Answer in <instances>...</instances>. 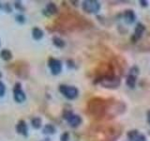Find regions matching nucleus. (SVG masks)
<instances>
[{"label":"nucleus","mask_w":150,"mask_h":141,"mask_svg":"<svg viewBox=\"0 0 150 141\" xmlns=\"http://www.w3.org/2000/svg\"><path fill=\"white\" fill-rule=\"evenodd\" d=\"M59 91L61 94H63L69 100H74L78 97L79 90L77 88L73 86H67V85H61L59 87Z\"/></svg>","instance_id":"obj_1"},{"label":"nucleus","mask_w":150,"mask_h":141,"mask_svg":"<svg viewBox=\"0 0 150 141\" xmlns=\"http://www.w3.org/2000/svg\"><path fill=\"white\" fill-rule=\"evenodd\" d=\"M13 99L14 101L18 103H22L25 101L26 99V95L25 91L23 90L22 88V85L21 83L17 82L15 84V86H14V88H13Z\"/></svg>","instance_id":"obj_2"},{"label":"nucleus","mask_w":150,"mask_h":141,"mask_svg":"<svg viewBox=\"0 0 150 141\" xmlns=\"http://www.w3.org/2000/svg\"><path fill=\"white\" fill-rule=\"evenodd\" d=\"M64 119L67 120L68 123L71 127H73V128L78 127L82 123V118L78 115L73 114V113L70 111H67L64 113Z\"/></svg>","instance_id":"obj_3"},{"label":"nucleus","mask_w":150,"mask_h":141,"mask_svg":"<svg viewBox=\"0 0 150 141\" xmlns=\"http://www.w3.org/2000/svg\"><path fill=\"white\" fill-rule=\"evenodd\" d=\"M83 9L88 13H96L100 9V4L94 0H87L83 2Z\"/></svg>","instance_id":"obj_4"},{"label":"nucleus","mask_w":150,"mask_h":141,"mask_svg":"<svg viewBox=\"0 0 150 141\" xmlns=\"http://www.w3.org/2000/svg\"><path fill=\"white\" fill-rule=\"evenodd\" d=\"M89 111H90L93 115L98 116L100 114L103 112L104 110V106H103V103H98V99H94V100H91L90 103H89Z\"/></svg>","instance_id":"obj_5"},{"label":"nucleus","mask_w":150,"mask_h":141,"mask_svg":"<svg viewBox=\"0 0 150 141\" xmlns=\"http://www.w3.org/2000/svg\"><path fill=\"white\" fill-rule=\"evenodd\" d=\"M48 66L51 70L52 74L54 75H57L61 73L62 70V63L59 59H56L54 58H51L48 60Z\"/></svg>","instance_id":"obj_6"},{"label":"nucleus","mask_w":150,"mask_h":141,"mask_svg":"<svg viewBox=\"0 0 150 141\" xmlns=\"http://www.w3.org/2000/svg\"><path fill=\"white\" fill-rule=\"evenodd\" d=\"M16 132L18 134H20L23 136H27L28 135V127L27 124L25 120H19V122L16 125Z\"/></svg>","instance_id":"obj_7"},{"label":"nucleus","mask_w":150,"mask_h":141,"mask_svg":"<svg viewBox=\"0 0 150 141\" xmlns=\"http://www.w3.org/2000/svg\"><path fill=\"white\" fill-rule=\"evenodd\" d=\"M15 65L16 69L14 70V72H15V73L18 75V76H22V77H26V75L25 74V73H28V68L25 69V67H27V65L25 63H14Z\"/></svg>","instance_id":"obj_8"},{"label":"nucleus","mask_w":150,"mask_h":141,"mask_svg":"<svg viewBox=\"0 0 150 141\" xmlns=\"http://www.w3.org/2000/svg\"><path fill=\"white\" fill-rule=\"evenodd\" d=\"M45 11L47 12V15H54V14H56L58 12V9L54 3L50 2L46 5Z\"/></svg>","instance_id":"obj_9"},{"label":"nucleus","mask_w":150,"mask_h":141,"mask_svg":"<svg viewBox=\"0 0 150 141\" xmlns=\"http://www.w3.org/2000/svg\"><path fill=\"white\" fill-rule=\"evenodd\" d=\"M130 139H133L134 141H146L145 136L142 134H138L137 131H131L129 134Z\"/></svg>","instance_id":"obj_10"},{"label":"nucleus","mask_w":150,"mask_h":141,"mask_svg":"<svg viewBox=\"0 0 150 141\" xmlns=\"http://www.w3.org/2000/svg\"><path fill=\"white\" fill-rule=\"evenodd\" d=\"M44 33L42 31V29H40V27H34L32 30V37L33 39L36 40V41H40L43 38Z\"/></svg>","instance_id":"obj_11"},{"label":"nucleus","mask_w":150,"mask_h":141,"mask_svg":"<svg viewBox=\"0 0 150 141\" xmlns=\"http://www.w3.org/2000/svg\"><path fill=\"white\" fill-rule=\"evenodd\" d=\"M124 17H125V20L128 24H131L135 21V14L133 13L132 11H126L125 14H124Z\"/></svg>","instance_id":"obj_12"},{"label":"nucleus","mask_w":150,"mask_h":141,"mask_svg":"<svg viewBox=\"0 0 150 141\" xmlns=\"http://www.w3.org/2000/svg\"><path fill=\"white\" fill-rule=\"evenodd\" d=\"M0 56H1V58L4 59L5 61H8L12 58V53L8 49H3L0 52Z\"/></svg>","instance_id":"obj_13"},{"label":"nucleus","mask_w":150,"mask_h":141,"mask_svg":"<svg viewBox=\"0 0 150 141\" xmlns=\"http://www.w3.org/2000/svg\"><path fill=\"white\" fill-rule=\"evenodd\" d=\"M42 124V120L40 117H35L31 120V125L34 129H40Z\"/></svg>","instance_id":"obj_14"},{"label":"nucleus","mask_w":150,"mask_h":141,"mask_svg":"<svg viewBox=\"0 0 150 141\" xmlns=\"http://www.w3.org/2000/svg\"><path fill=\"white\" fill-rule=\"evenodd\" d=\"M43 134L45 135H54L55 133V128L53 124H46L44 127H43Z\"/></svg>","instance_id":"obj_15"},{"label":"nucleus","mask_w":150,"mask_h":141,"mask_svg":"<svg viewBox=\"0 0 150 141\" xmlns=\"http://www.w3.org/2000/svg\"><path fill=\"white\" fill-rule=\"evenodd\" d=\"M53 43L54 46L58 47V48H63L65 46V41L59 37H54L53 38Z\"/></svg>","instance_id":"obj_16"},{"label":"nucleus","mask_w":150,"mask_h":141,"mask_svg":"<svg viewBox=\"0 0 150 141\" xmlns=\"http://www.w3.org/2000/svg\"><path fill=\"white\" fill-rule=\"evenodd\" d=\"M144 31V26L143 25H141V24H139L135 29V37L137 38V39H139V38L143 35Z\"/></svg>","instance_id":"obj_17"},{"label":"nucleus","mask_w":150,"mask_h":141,"mask_svg":"<svg viewBox=\"0 0 150 141\" xmlns=\"http://www.w3.org/2000/svg\"><path fill=\"white\" fill-rule=\"evenodd\" d=\"M135 83H136V78H135V75L133 74H130L127 78V85L130 88H133L135 86Z\"/></svg>","instance_id":"obj_18"},{"label":"nucleus","mask_w":150,"mask_h":141,"mask_svg":"<svg viewBox=\"0 0 150 141\" xmlns=\"http://www.w3.org/2000/svg\"><path fill=\"white\" fill-rule=\"evenodd\" d=\"M5 93H6V87L2 81H0V97H3Z\"/></svg>","instance_id":"obj_19"},{"label":"nucleus","mask_w":150,"mask_h":141,"mask_svg":"<svg viewBox=\"0 0 150 141\" xmlns=\"http://www.w3.org/2000/svg\"><path fill=\"white\" fill-rule=\"evenodd\" d=\"M16 21L20 24H23L25 22V17L23 15V14H18L16 16Z\"/></svg>","instance_id":"obj_20"},{"label":"nucleus","mask_w":150,"mask_h":141,"mask_svg":"<svg viewBox=\"0 0 150 141\" xmlns=\"http://www.w3.org/2000/svg\"><path fill=\"white\" fill-rule=\"evenodd\" d=\"M69 135L67 132H65L64 134L61 135V137H60L61 141H69Z\"/></svg>","instance_id":"obj_21"},{"label":"nucleus","mask_w":150,"mask_h":141,"mask_svg":"<svg viewBox=\"0 0 150 141\" xmlns=\"http://www.w3.org/2000/svg\"><path fill=\"white\" fill-rule=\"evenodd\" d=\"M14 4H15V8L17 9H19V11H23V4L21 1H16Z\"/></svg>","instance_id":"obj_22"},{"label":"nucleus","mask_w":150,"mask_h":141,"mask_svg":"<svg viewBox=\"0 0 150 141\" xmlns=\"http://www.w3.org/2000/svg\"><path fill=\"white\" fill-rule=\"evenodd\" d=\"M5 9H6V11H8V12H11L12 11V9H11V7L9 6V5L7 3L6 5H5Z\"/></svg>","instance_id":"obj_23"},{"label":"nucleus","mask_w":150,"mask_h":141,"mask_svg":"<svg viewBox=\"0 0 150 141\" xmlns=\"http://www.w3.org/2000/svg\"><path fill=\"white\" fill-rule=\"evenodd\" d=\"M148 120L150 121V111L148 112Z\"/></svg>","instance_id":"obj_24"},{"label":"nucleus","mask_w":150,"mask_h":141,"mask_svg":"<svg viewBox=\"0 0 150 141\" xmlns=\"http://www.w3.org/2000/svg\"><path fill=\"white\" fill-rule=\"evenodd\" d=\"M2 8V5H0V9H1Z\"/></svg>","instance_id":"obj_25"},{"label":"nucleus","mask_w":150,"mask_h":141,"mask_svg":"<svg viewBox=\"0 0 150 141\" xmlns=\"http://www.w3.org/2000/svg\"><path fill=\"white\" fill-rule=\"evenodd\" d=\"M0 45H1V41H0Z\"/></svg>","instance_id":"obj_26"},{"label":"nucleus","mask_w":150,"mask_h":141,"mask_svg":"<svg viewBox=\"0 0 150 141\" xmlns=\"http://www.w3.org/2000/svg\"><path fill=\"white\" fill-rule=\"evenodd\" d=\"M0 76H1V73H0Z\"/></svg>","instance_id":"obj_27"},{"label":"nucleus","mask_w":150,"mask_h":141,"mask_svg":"<svg viewBox=\"0 0 150 141\" xmlns=\"http://www.w3.org/2000/svg\"><path fill=\"white\" fill-rule=\"evenodd\" d=\"M45 141H49V140H45Z\"/></svg>","instance_id":"obj_28"}]
</instances>
